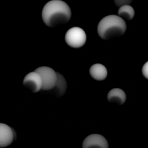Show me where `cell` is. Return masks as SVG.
Instances as JSON below:
<instances>
[{
	"label": "cell",
	"mask_w": 148,
	"mask_h": 148,
	"mask_svg": "<svg viewBox=\"0 0 148 148\" xmlns=\"http://www.w3.org/2000/svg\"><path fill=\"white\" fill-rule=\"evenodd\" d=\"M40 76L42 86L41 90L49 91L54 86L57 80V72L48 66H40L35 70Z\"/></svg>",
	"instance_id": "cell-4"
},
{
	"label": "cell",
	"mask_w": 148,
	"mask_h": 148,
	"mask_svg": "<svg viewBox=\"0 0 148 148\" xmlns=\"http://www.w3.org/2000/svg\"><path fill=\"white\" fill-rule=\"evenodd\" d=\"M66 44L73 48H80L86 42V34L80 27H74L68 30L65 36Z\"/></svg>",
	"instance_id": "cell-3"
},
{
	"label": "cell",
	"mask_w": 148,
	"mask_h": 148,
	"mask_svg": "<svg viewBox=\"0 0 148 148\" xmlns=\"http://www.w3.org/2000/svg\"><path fill=\"white\" fill-rule=\"evenodd\" d=\"M66 90V82L62 75L57 72V80L53 88L50 90L51 93L59 97L64 94Z\"/></svg>",
	"instance_id": "cell-10"
},
{
	"label": "cell",
	"mask_w": 148,
	"mask_h": 148,
	"mask_svg": "<svg viewBox=\"0 0 148 148\" xmlns=\"http://www.w3.org/2000/svg\"><path fill=\"white\" fill-rule=\"evenodd\" d=\"M90 74L95 80L101 81L104 80L108 75L106 68L101 64H95L90 68Z\"/></svg>",
	"instance_id": "cell-9"
},
{
	"label": "cell",
	"mask_w": 148,
	"mask_h": 148,
	"mask_svg": "<svg viewBox=\"0 0 148 148\" xmlns=\"http://www.w3.org/2000/svg\"><path fill=\"white\" fill-rule=\"evenodd\" d=\"M126 29V23L123 18L117 15H109L99 21L97 32L101 39L108 40L123 35Z\"/></svg>",
	"instance_id": "cell-2"
},
{
	"label": "cell",
	"mask_w": 148,
	"mask_h": 148,
	"mask_svg": "<svg viewBox=\"0 0 148 148\" xmlns=\"http://www.w3.org/2000/svg\"><path fill=\"white\" fill-rule=\"evenodd\" d=\"M107 140L101 135L91 134L87 136L83 140L82 148H108Z\"/></svg>",
	"instance_id": "cell-5"
},
{
	"label": "cell",
	"mask_w": 148,
	"mask_h": 148,
	"mask_svg": "<svg viewBox=\"0 0 148 148\" xmlns=\"http://www.w3.org/2000/svg\"><path fill=\"white\" fill-rule=\"evenodd\" d=\"M42 17L45 25L54 27L67 23L71 19V11L65 2L61 0H51L44 6Z\"/></svg>",
	"instance_id": "cell-1"
},
{
	"label": "cell",
	"mask_w": 148,
	"mask_h": 148,
	"mask_svg": "<svg viewBox=\"0 0 148 148\" xmlns=\"http://www.w3.org/2000/svg\"><path fill=\"white\" fill-rule=\"evenodd\" d=\"M114 2L117 6L121 7L124 5H129L132 2V0H114Z\"/></svg>",
	"instance_id": "cell-12"
},
{
	"label": "cell",
	"mask_w": 148,
	"mask_h": 148,
	"mask_svg": "<svg viewBox=\"0 0 148 148\" xmlns=\"http://www.w3.org/2000/svg\"><path fill=\"white\" fill-rule=\"evenodd\" d=\"M23 83L31 92H37L41 90L42 83L40 75L35 71L28 73L24 78Z\"/></svg>",
	"instance_id": "cell-6"
},
{
	"label": "cell",
	"mask_w": 148,
	"mask_h": 148,
	"mask_svg": "<svg viewBox=\"0 0 148 148\" xmlns=\"http://www.w3.org/2000/svg\"><path fill=\"white\" fill-rule=\"evenodd\" d=\"M107 99L109 102L122 105L126 101V94L123 90L115 88L109 91Z\"/></svg>",
	"instance_id": "cell-8"
},
{
	"label": "cell",
	"mask_w": 148,
	"mask_h": 148,
	"mask_svg": "<svg viewBox=\"0 0 148 148\" xmlns=\"http://www.w3.org/2000/svg\"><path fill=\"white\" fill-rule=\"evenodd\" d=\"M16 136L14 130L4 123H0V147L9 146Z\"/></svg>",
	"instance_id": "cell-7"
},
{
	"label": "cell",
	"mask_w": 148,
	"mask_h": 148,
	"mask_svg": "<svg viewBox=\"0 0 148 148\" xmlns=\"http://www.w3.org/2000/svg\"><path fill=\"white\" fill-rule=\"evenodd\" d=\"M119 16L124 18L127 20H130L135 16V11L132 6L129 5H124L120 7L118 10Z\"/></svg>",
	"instance_id": "cell-11"
},
{
	"label": "cell",
	"mask_w": 148,
	"mask_h": 148,
	"mask_svg": "<svg viewBox=\"0 0 148 148\" xmlns=\"http://www.w3.org/2000/svg\"><path fill=\"white\" fill-rule=\"evenodd\" d=\"M142 73L145 77V78H147V62L143 65L142 68Z\"/></svg>",
	"instance_id": "cell-13"
}]
</instances>
